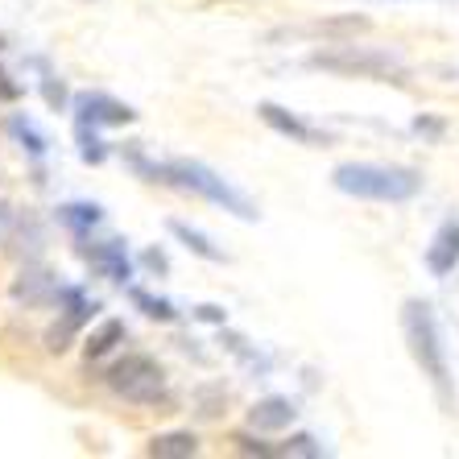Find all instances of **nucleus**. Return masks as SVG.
I'll return each mask as SVG.
<instances>
[{
    "mask_svg": "<svg viewBox=\"0 0 459 459\" xmlns=\"http://www.w3.org/2000/svg\"><path fill=\"white\" fill-rule=\"evenodd\" d=\"M402 335L410 343V356L422 368V377L435 389L438 406L451 410L455 406V385H451V360H447V343H443V327H438V315L430 302L410 299L402 307Z\"/></svg>",
    "mask_w": 459,
    "mask_h": 459,
    "instance_id": "obj_1",
    "label": "nucleus"
},
{
    "mask_svg": "<svg viewBox=\"0 0 459 459\" xmlns=\"http://www.w3.org/2000/svg\"><path fill=\"white\" fill-rule=\"evenodd\" d=\"M335 191L368 199V204H410L422 191V174L410 166H377V161H343L332 170Z\"/></svg>",
    "mask_w": 459,
    "mask_h": 459,
    "instance_id": "obj_2",
    "label": "nucleus"
},
{
    "mask_svg": "<svg viewBox=\"0 0 459 459\" xmlns=\"http://www.w3.org/2000/svg\"><path fill=\"white\" fill-rule=\"evenodd\" d=\"M310 66L315 71H327V75L340 79H381V83H406V63L397 58L394 50H381V46H327V50L310 54Z\"/></svg>",
    "mask_w": 459,
    "mask_h": 459,
    "instance_id": "obj_3",
    "label": "nucleus"
},
{
    "mask_svg": "<svg viewBox=\"0 0 459 459\" xmlns=\"http://www.w3.org/2000/svg\"><path fill=\"white\" fill-rule=\"evenodd\" d=\"M161 182L182 186V191H195L199 199H207V204H215V207H224V212H232L236 220H248V224H253L256 215H261V212H256V204L248 199L245 191H236L224 174H215L212 166H204V161H191V158L166 161V174H161Z\"/></svg>",
    "mask_w": 459,
    "mask_h": 459,
    "instance_id": "obj_4",
    "label": "nucleus"
},
{
    "mask_svg": "<svg viewBox=\"0 0 459 459\" xmlns=\"http://www.w3.org/2000/svg\"><path fill=\"white\" fill-rule=\"evenodd\" d=\"M104 381L112 394L133 402V406H161V402L170 397V385H166L161 364L145 352H128V356H120V360H112Z\"/></svg>",
    "mask_w": 459,
    "mask_h": 459,
    "instance_id": "obj_5",
    "label": "nucleus"
},
{
    "mask_svg": "<svg viewBox=\"0 0 459 459\" xmlns=\"http://www.w3.org/2000/svg\"><path fill=\"white\" fill-rule=\"evenodd\" d=\"M58 302H63V323H54V332L46 335V340H50V352L71 348V335H75L79 327H83V323L100 310L79 286H58Z\"/></svg>",
    "mask_w": 459,
    "mask_h": 459,
    "instance_id": "obj_6",
    "label": "nucleus"
},
{
    "mask_svg": "<svg viewBox=\"0 0 459 459\" xmlns=\"http://www.w3.org/2000/svg\"><path fill=\"white\" fill-rule=\"evenodd\" d=\"M137 120V112L128 104H120V100H112L108 91H79L75 96V125H133Z\"/></svg>",
    "mask_w": 459,
    "mask_h": 459,
    "instance_id": "obj_7",
    "label": "nucleus"
},
{
    "mask_svg": "<svg viewBox=\"0 0 459 459\" xmlns=\"http://www.w3.org/2000/svg\"><path fill=\"white\" fill-rule=\"evenodd\" d=\"M455 265H459V215H447L427 245V269L435 278H447V273H455Z\"/></svg>",
    "mask_w": 459,
    "mask_h": 459,
    "instance_id": "obj_8",
    "label": "nucleus"
},
{
    "mask_svg": "<svg viewBox=\"0 0 459 459\" xmlns=\"http://www.w3.org/2000/svg\"><path fill=\"white\" fill-rule=\"evenodd\" d=\"M256 117L265 120L273 133H281V137H290V141H299V145H315V141H323V133L315 125H307V120L299 117V112H290V108H281V104H256Z\"/></svg>",
    "mask_w": 459,
    "mask_h": 459,
    "instance_id": "obj_9",
    "label": "nucleus"
},
{
    "mask_svg": "<svg viewBox=\"0 0 459 459\" xmlns=\"http://www.w3.org/2000/svg\"><path fill=\"white\" fill-rule=\"evenodd\" d=\"M83 256L91 261V269H100V273H104L108 281H117V286H125V281L133 278V261H128L120 240H100V245L83 248Z\"/></svg>",
    "mask_w": 459,
    "mask_h": 459,
    "instance_id": "obj_10",
    "label": "nucleus"
},
{
    "mask_svg": "<svg viewBox=\"0 0 459 459\" xmlns=\"http://www.w3.org/2000/svg\"><path fill=\"white\" fill-rule=\"evenodd\" d=\"M294 402L290 397H261L253 410H248V427L256 430H286L294 422Z\"/></svg>",
    "mask_w": 459,
    "mask_h": 459,
    "instance_id": "obj_11",
    "label": "nucleus"
},
{
    "mask_svg": "<svg viewBox=\"0 0 459 459\" xmlns=\"http://www.w3.org/2000/svg\"><path fill=\"white\" fill-rule=\"evenodd\" d=\"M58 224H63L66 232L87 236L91 228L104 224V207H100V204H63V207H58Z\"/></svg>",
    "mask_w": 459,
    "mask_h": 459,
    "instance_id": "obj_12",
    "label": "nucleus"
},
{
    "mask_svg": "<svg viewBox=\"0 0 459 459\" xmlns=\"http://www.w3.org/2000/svg\"><path fill=\"white\" fill-rule=\"evenodd\" d=\"M50 294H58V286H54V278L42 265L22 269V278H17V286H13V299L17 302H46Z\"/></svg>",
    "mask_w": 459,
    "mask_h": 459,
    "instance_id": "obj_13",
    "label": "nucleus"
},
{
    "mask_svg": "<svg viewBox=\"0 0 459 459\" xmlns=\"http://www.w3.org/2000/svg\"><path fill=\"white\" fill-rule=\"evenodd\" d=\"M145 451L158 459H191V455H199V438H195L191 430H170V435L153 438Z\"/></svg>",
    "mask_w": 459,
    "mask_h": 459,
    "instance_id": "obj_14",
    "label": "nucleus"
},
{
    "mask_svg": "<svg viewBox=\"0 0 459 459\" xmlns=\"http://www.w3.org/2000/svg\"><path fill=\"white\" fill-rule=\"evenodd\" d=\"M120 340H125V323H120V319H104V323L96 327V332L87 335V343H83L87 360H100V356H108Z\"/></svg>",
    "mask_w": 459,
    "mask_h": 459,
    "instance_id": "obj_15",
    "label": "nucleus"
},
{
    "mask_svg": "<svg viewBox=\"0 0 459 459\" xmlns=\"http://www.w3.org/2000/svg\"><path fill=\"white\" fill-rule=\"evenodd\" d=\"M170 232L178 236L182 245L191 248L195 256H204V261H215V265H220V261H224V248H215L212 240H207L204 232H199V228H191V224H182V220H170Z\"/></svg>",
    "mask_w": 459,
    "mask_h": 459,
    "instance_id": "obj_16",
    "label": "nucleus"
},
{
    "mask_svg": "<svg viewBox=\"0 0 459 459\" xmlns=\"http://www.w3.org/2000/svg\"><path fill=\"white\" fill-rule=\"evenodd\" d=\"M128 299H133V307H137L141 315H150V319H158V323H174V319H178V310H174V302L153 299L150 290L133 286V290H128Z\"/></svg>",
    "mask_w": 459,
    "mask_h": 459,
    "instance_id": "obj_17",
    "label": "nucleus"
},
{
    "mask_svg": "<svg viewBox=\"0 0 459 459\" xmlns=\"http://www.w3.org/2000/svg\"><path fill=\"white\" fill-rule=\"evenodd\" d=\"M75 141H79V158H83L87 166H100V161L108 158V145L100 141V133L91 125H75Z\"/></svg>",
    "mask_w": 459,
    "mask_h": 459,
    "instance_id": "obj_18",
    "label": "nucleus"
},
{
    "mask_svg": "<svg viewBox=\"0 0 459 459\" xmlns=\"http://www.w3.org/2000/svg\"><path fill=\"white\" fill-rule=\"evenodd\" d=\"M9 133H13L17 141H22V145L33 153V158H42V153H46V137L38 133V128H33V120H25V117H9Z\"/></svg>",
    "mask_w": 459,
    "mask_h": 459,
    "instance_id": "obj_19",
    "label": "nucleus"
},
{
    "mask_svg": "<svg viewBox=\"0 0 459 459\" xmlns=\"http://www.w3.org/2000/svg\"><path fill=\"white\" fill-rule=\"evenodd\" d=\"M281 451H286V455H327V447H319L310 435H294Z\"/></svg>",
    "mask_w": 459,
    "mask_h": 459,
    "instance_id": "obj_20",
    "label": "nucleus"
},
{
    "mask_svg": "<svg viewBox=\"0 0 459 459\" xmlns=\"http://www.w3.org/2000/svg\"><path fill=\"white\" fill-rule=\"evenodd\" d=\"M236 451H245V455H273L278 447H269V443H253V438H236Z\"/></svg>",
    "mask_w": 459,
    "mask_h": 459,
    "instance_id": "obj_21",
    "label": "nucleus"
},
{
    "mask_svg": "<svg viewBox=\"0 0 459 459\" xmlns=\"http://www.w3.org/2000/svg\"><path fill=\"white\" fill-rule=\"evenodd\" d=\"M22 96V83H13V75L0 66V100H17Z\"/></svg>",
    "mask_w": 459,
    "mask_h": 459,
    "instance_id": "obj_22",
    "label": "nucleus"
},
{
    "mask_svg": "<svg viewBox=\"0 0 459 459\" xmlns=\"http://www.w3.org/2000/svg\"><path fill=\"white\" fill-rule=\"evenodd\" d=\"M145 265H150V269H158V273H166V253H158V248H150V253H145Z\"/></svg>",
    "mask_w": 459,
    "mask_h": 459,
    "instance_id": "obj_23",
    "label": "nucleus"
},
{
    "mask_svg": "<svg viewBox=\"0 0 459 459\" xmlns=\"http://www.w3.org/2000/svg\"><path fill=\"white\" fill-rule=\"evenodd\" d=\"M199 319H207V323H224V307H199Z\"/></svg>",
    "mask_w": 459,
    "mask_h": 459,
    "instance_id": "obj_24",
    "label": "nucleus"
},
{
    "mask_svg": "<svg viewBox=\"0 0 459 459\" xmlns=\"http://www.w3.org/2000/svg\"><path fill=\"white\" fill-rule=\"evenodd\" d=\"M438 128H443V125H438V120H422V117L414 120V133H430V137H435Z\"/></svg>",
    "mask_w": 459,
    "mask_h": 459,
    "instance_id": "obj_25",
    "label": "nucleus"
},
{
    "mask_svg": "<svg viewBox=\"0 0 459 459\" xmlns=\"http://www.w3.org/2000/svg\"><path fill=\"white\" fill-rule=\"evenodd\" d=\"M0 215H4V207H0Z\"/></svg>",
    "mask_w": 459,
    "mask_h": 459,
    "instance_id": "obj_26",
    "label": "nucleus"
}]
</instances>
